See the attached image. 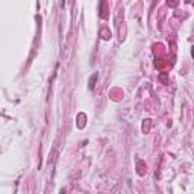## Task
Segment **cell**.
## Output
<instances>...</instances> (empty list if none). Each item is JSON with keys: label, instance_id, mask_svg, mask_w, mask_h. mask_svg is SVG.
<instances>
[{"label": "cell", "instance_id": "cell-1", "mask_svg": "<svg viewBox=\"0 0 194 194\" xmlns=\"http://www.w3.org/2000/svg\"><path fill=\"white\" fill-rule=\"evenodd\" d=\"M96 79H97V73H94V74L91 76V79H90V90H93V88H94V82H96Z\"/></svg>", "mask_w": 194, "mask_h": 194}, {"label": "cell", "instance_id": "cell-2", "mask_svg": "<svg viewBox=\"0 0 194 194\" xmlns=\"http://www.w3.org/2000/svg\"><path fill=\"white\" fill-rule=\"evenodd\" d=\"M191 56H193V59H194V46H193V49H191Z\"/></svg>", "mask_w": 194, "mask_h": 194}, {"label": "cell", "instance_id": "cell-3", "mask_svg": "<svg viewBox=\"0 0 194 194\" xmlns=\"http://www.w3.org/2000/svg\"><path fill=\"white\" fill-rule=\"evenodd\" d=\"M59 194H65V190H61V191H59Z\"/></svg>", "mask_w": 194, "mask_h": 194}]
</instances>
